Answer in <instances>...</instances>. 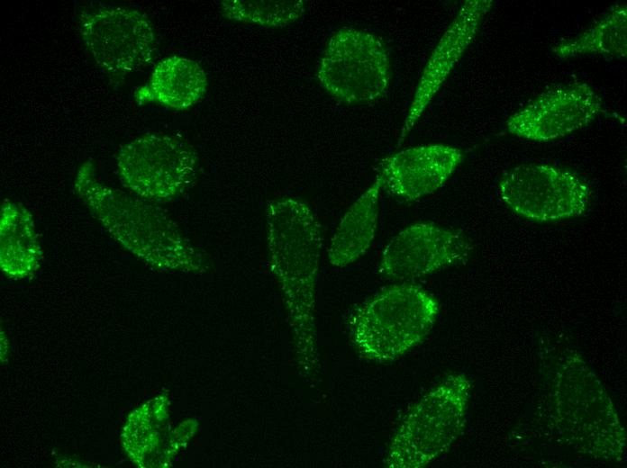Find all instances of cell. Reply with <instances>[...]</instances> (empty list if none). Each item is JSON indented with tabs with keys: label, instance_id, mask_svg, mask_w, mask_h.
Segmentation results:
<instances>
[{
	"label": "cell",
	"instance_id": "6da1fadb",
	"mask_svg": "<svg viewBox=\"0 0 627 468\" xmlns=\"http://www.w3.org/2000/svg\"><path fill=\"white\" fill-rule=\"evenodd\" d=\"M74 187L110 235L138 257L170 268L202 266L201 253L160 208L102 183L92 161L78 167Z\"/></svg>",
	"mask_w": 627,
	"mask_h": 468
},
{
	"label": "cell",
	"instance_id": "7a4b0ae2",
	"mask_svg": "<svg viewBox=\"0 0 627 468\" xmlns=\"http://www.w3.org/2000/svg\"><path fill=\"white\" fill-rule=\"evenodd\" d=\"M267 247L287 302L299 343L312 348L315 286L323 238L309 206L297 199L270 201L266 210Z\"/></svg>",
	"mask_w": 627,
	"mask_h": 468
},
{
	"label": "cell",
	"instance_id": "3957f363",
	"mask_svg": "<svg viewBox=\"0 0 627 468\" xmlns=\"http://www.w3.org/2000/svg\"><path fill=\"white\" fill-rule=\"evenodd\" d=\"M439 308L431 293L413 284L381 291L352 320L351 337L359 355L377 363L402 356L429 334Z\"/></svg>",
	"mask_w": 627,
	"mask_h": 468
},
{
	"label": "cell",
	"instance_id": "277c9868",
	"mask_svg": "<svg viewBox=\"0 0 627 468\" xmlns=\"http://www.w3.org/2000/svg\"><path fill=\"white\" fill-rule=\"evenodd\" d=\"M471 383L451 374L423 395L404 415L385 459L388 468H422L444 454L461 433Z\"/></svg>",
	"mask_w": 627,
	"mask_h": 468
},
{
	"label": "cell",
	"instance_id": "5b68a950",
	"mask_svg": "<svg viewBox=\"0 0 627 468\" xmlns=\"http://www.w3.org/2000/svg\"><path fill=\"white\" fill-rule=\"evenodd\" d=\"M197 156L186 141L165 133H147L124 144L116 167L123 185L151 202L170 201L191 183Z\"/></svg>",
	"mask_w": 627,
	"mask_h": 468
},
{
	"label": "cell",
	"instance_id": "8992f818",
	"mask_svg": "<svg viewBox=\"0 0 627 468\" xmlns=\"http://www.w3.org/2000/svg\"><path fill=\"white\" fill-rule=\"evenodd\" d=\"M320 86L347 104L373 101L390 82V64L381 40L374 34L341 28L330 38L317 68Z\"/></svg>",
	"mask_w": 627,
	"mask_h": 468
},
{
	"label": "cell",
	"instance_id": "52a82bcc",
	"mask_svg": "<svg viewBox=\"0 0 627 468\" xmlns=\"http://www.w3.org/2000/svg\"><path fill=\"white\" fill-rule=\"evenodd\" d=\"M498 194L517 215L538 222L575 218L589 206L590 190L574 172L559 166L528 163L506 172Z\"/></svg>",
	"mask_w": 627,
	"mask_h": 468
},
{
	"label": "cell",
	"instance_id": "ba28073f",
	"mask_svg": "<svg viewBox=\"0 0 627 468\" xmlns=\"http://www.w3.org/2000/svg\"><path fill=\"white\" fill-rule=\"evenodd\" d=\"M80 35L96 65L114 76L150 64L157 50L153 26L135 9L104 7L80 17Z\"/></svg>",
	"mask_w": 627,
	"mask_h": 468
},
{
	"label": "cell",
	"instance_id": "9c48e42d",
	"mask_svg": "<svg viewBox=\"0 0 627 468\" xmlns=\"http://www.w3.org/2000/svg\"><path fill=\"white\" fill-rule=\"evenodd\" d=\"M471 251L469 239L458 230L429 222L414 223L386 244L378 273L390 280H412L463 262Z\"/></svg>",
	"mask_w": 627,
	"mask_h": 468
},
{
	"label": "cell",
	"instance_id": "30bf717a",
	"mask_svg": "<svg viewBox=\"0 0 627 468\" xmlns=\"http://www.w3.org/2000/svg\"><path fill=\"white\" fill-rule=\"evenodd\" d=\"M603 102L586 83L551 88L515 112L507 130L532 141L562 138L589 125L602 112Z\"/></svg>",
	"mask_w": 627,
	"mask_h": 468
},
{
	"label": "cell",
	"instance_id": "8fae6325",
	"mask_svg": "<svg viewBox=\"0 0 627 468\" xmlns=\"http://www.w3.org/2000/svg\"><path fill=\"white\" fill-rule=\"evenodd\" d=\"M492 5V0H468L461 5L423 68L405 116L397 147L417 123L459 61Z\"/></svg>",
	"mask_w": 627,
	"mask_h": 468
},
{
	"label": "cell",
	"instance_id": "7c38bea8",
	"mask_svg": "<svg viewBox=\"0 0 627 468\" xmlns=\"http://www.w3.org/2000/svg\"><path fill=\"white\" fill-rule=\"evenodd\" d=\"M463 159V151L448 144L401 150L381 164L382 187L405 201L418 200L443 186Z\"/></svg>",
	"mask_w": 627,
	"mask_h": 468
},
{
	"label": "cell",
	"instance_id": "4fadbf2b",
	"mask_svg": "<svg viewBox=\"0 0 627 468\" xmlns=\"http://www.w3.org/2000/svg\"><path fill=\"white\" fill-rule=\"evenodd\" d=\"M207 85L206 75L196 61L171 56L154 67L148 81L136 89L134 99L139 104L153 103L186 110L204 97Z\"/></svg>",
	"mask_w": 627,
	"mask_h": 468
},
{
	"label": "cell",
	"instance_id": "5bb4252c",
	"mask_svg": "<svg viewBox=\"0 0 627 468\" xmlns=\"http://www.w3.org/2000/svg\"><path fill=\"white\" fill-rule=\"evenodd\" d=\"M381 187L382 178L378 171L374 183L342 216L328 249L332 265L348 266L369 248L377 226Z\"/></svg>",
	"mask_w": 627,
	"mask_h": 468
},
{
	"label": "cell",
	"instance_id": "9a60e30c",
	"mask_svg": "<svg viewBox=\"0 0 627 468\" xmlns=\"http://www.w3.org/2000/svg\"><path fill=\"white\" fill-rule=\"evenodd\" d=\"M1 265L12 274H25L38 265L41 252L32 216L23 205L5 201L1 208Z\"/></svg>",
	"mask_w": 627,
	"mask_h": 468
},
{
	"label": "cell",
	"instance_id": "2e32d148",
	"mask_svg": "<svg viewBox=\"0 0 627 468\" xmlns=\"http://www.w3.org/2000/svg\"><path fill=\"white\" fill-rule=\"evenodd\" d=\"M559 58L598 55L623 58L627 54V6H613L577 35L561 40L552 48Z\"/></svg>",
	"mask_w": 627,
	"mask_h": 468
},
{
	"label": "cell",
	"instance_id": "e0dca14e",
	"mask_svg": "<svg viewBox=\"0 0 627 468\" xmlns=\"http://www.w3.org/2000/svg\"><path fill=\"white\" fill-rule=\"evenodd\" d=\"M220 5L231 20L268 27L287 26L305 11L302 0H223Z\"/></svg>",
	"mask_w": 627,
	"mask_h": 468
}]
</instances>
